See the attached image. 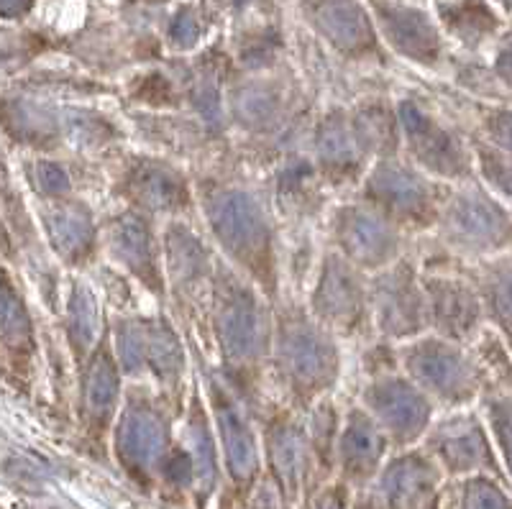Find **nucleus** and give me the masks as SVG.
I'll return each mask as SVG.
<instances>
[{
	"label": "nucleus",
	"mask_w": 512,
	"mask_h": 509,
	"mask_svg": "<svg viewBox=\"0 0 512 509\" xmlns=\"http://www.w3.org/2000/svg\"><path fill=\"white\" fill-rule=\"evenodd\" d=\"M210 226L228 254L256 269L269 259V228L256 200L246 192L226 190L210 197Z\"/></svg>",
	"instance_id": "nucleus-1"
},
{
	"label": "nucleus",
	"mask_w": 512,
	"mask_h": 509,
	"mask_svg": "<svg viewBox=\"0 0 512 509\" xmlns=\"http://www.w3.org/2000/svg\"><path fill=\"white\" fill-rule=\"evenodd\" d=\"M448 233L459 246L482 254L512 249V215L484 192H464L448 208Z\"/></svg>",
	"instance_id": "nucleus-2"
},
{
	"label": "nucleus",
	"mask_w": 512,
	"mask_h": 509,
	"mask_svg": "<svg viewBox=\"0 0 512 509\" xmlns=\"http://www.w3.org/2000/svg\"><path fill=\"white\" fill-rule=\"evenodd\" d=\"M280 359L292 384L300 389H323L336 374V351L328 338L305 320L282 325Z\"/></svg>",
	"instance_id": "nucleus-3"
},
{
	"label": "nucleus",
	"mask_w": 512,
	"mask_h": 509,
	"mask_svg": "<svg viewBox=\"0 0 512 509\" xmlns=\"http://www.w3.org/2000/svg\"><path fill=\"white\" fill-rule=\"evenodd\" d=\"M408 369L423 387L446 400L464 402L477 389L472 361L441 341H423L408 351Z\"/></svg>",
	"instance_id": "nucleus-4"
},
{
	"label": "nucleus",
	"mask_w": 512,
	"mask_h": 509,
	"mask_svg": "<svg viewBox=\"0 0 512 509\" xmlns=\"http://www.w3.org/2000/svg\"><path fill=\"white\" fill-rule=\"evenodd\" d=\"M218 336L223 351L236 361L259 356L264 348V318L254 297L239 287L228 284L218 300Z\"/></svg>",
	"instance_id": "nucleus-5"
},
{
	"label": "nucleus",
	"mask_w": 512,
	"mask_h": 509,
	"mask_svg": "<svg viewBox=\"0 0 512 509\" xmlns=\"http://www.w3.org/2000/svg\"><path fill=\"white\" fill-rule=\"evenodd\" d=\"M400 118L405 134H408L410 149L420 164L443 177H461L469 172V159L459 141L448 131H443L438 123H433L425 113H420L413 103L402 105Z\"/></svg>",
	"instance_id": "nucleus-6"
},
{
	"label": "nucleus",
	"mask_w": 512,
	"mask_h": 509,
	"mask_svg": "<svg viewBox=\"0 0 512 509\" xmlns=\"http://www.w3.org/2000/svg\"><path fill=\"white\" fill-rule=\"evenodd\" d=\"M367 402L397 438H415L431 417V407L423 394L402 379H384L372 384Z\"/></svg>",
	"instance_id": "nucleus-7"
},
{
	"label": "nucleus",
	"mask_w": 512,
	"mask_h": 509,
	"mask_svg": "<svg viewBox=\"0 0 512 509\" xmlns=\"http://www.w3.org/2000/svg\"><path fill=\"white\" fill-rule=\"evenodd\" d=\"M377 307L379 323L392 336L418 333L425 323V302L413 284V274L405 267L395 269L377 284Z\"/></svg>",
	"instance_id": "nucleus-8"
},
{
	"label": "nucleus",
	"mask_w": 512,
	"mask_h": 509,
	"mask_svg": "<svg viewBox=\"0 0 512 509\" xmlns=\"http://www.w3.org/2000/svg\"><path fill=\"white\" fill-rule=\"evenodd\" d=\"M367 192L377 203L390 208L392 213H400L402 218L423 220L431 210V192L425 182L397 164H382L374 169Z\"/></svg>",
	"instance_id": "nucleus-9"
},
{
	"label": "nucleus",
	"mask_w": 512,
	"mask_h": 509,
	"mask_svg": "<svg viewBox=\"0 0 512 509\" xmlns=\"http://www.w3.org/2000/svg\"><path fill=\"white\" fill-rule=\"evenodd\" d=\"M338 241L344 243L346 254L359 264L379 267L395 256V236L382 220L364 210H344L338 218Z\"/></svg>",
	"instance_id": "nucleus-10"
},
{
	"label": "nucleus",
	"mask_w": 512,
	"mask_h": 509,
	"mask_svg": "<svg viewBox=\"0 0 512 509\" xmlns=\"http://www.w3.org/2000/svg\"><path fill=\"white\" fill-rule=\"evenodd\" d=\"M118 451L134 469H149L164 453V425L146 405H131L118 428Z\"/></svg>",
	"instance_id": "nucleus-11"
},
{
	"label": "nucleus",
	"mask_w": 512,
	"mask_h": 509,
	"mask_svg": "<svg viewBox=\"0 0 512 509\" xmlns=\"http://www.w3.org/2000/svg\"><path fill=\"white\" fill-rule=\"evenodd\" d=\"M315 310L333 323H356L364 310V292L359 279L341 259H328L323 279L315 292Z\"/></svg>",
	"instance_id": "nucleus-12"
},
{
	"label": "nucleus",
	"mask_w": 512,
	"mask_h": 509,
	"mask_svg": "<svg viewBox=\"0 0 512 509\" xmlns=\"http://www.w3.org/2000/svg\"><path fill=\"white\" fill-rule=\"evenodd\" d=\"M315 24L344 52H361L372 47V24L354 0H323L315 11Z\"/></svg>",
	"instance_id": "nucleus-13"
},
{
	"label": "nucleus",
	"mask_w": 512,
	"mask_h": 509,
	"mask_svg": "<svg viewBox=\"0 0 512 509\" xmlns=\"http://www.w3.org/2000/svg\"><path fill=\"white\" fill-rule=\"evenodd\" d=\"M113 251L118 259L126 264L134 274H139L141 282H146L152 290L159 287V264L154 254V243L149 228L134 215H123L113 223L111 231Z\"/></svg>",
	"instance_id": "nucleus-14"
},
{
	"label": "nucleus",
	"mask_w": 512,
	"mask_h": 509,
	"mask_svg": "<svg viewBox=\"0 0 512 509\" xmlns=\"http://www.w3.org/2000/svg\"><path fill=\"white\" fill-rule=\"evenodd\" d=\"M431 307L443 333L454 338L472 336L482 318L477 295L459 282H431Z\"/></svg>",
	"instance_id": "nucleus-15"
},
{
	"label": "nucleus",
	"mask_w": 512,
	"mask_h": 509,
	"mask_svg": "<svg viewBox=\"0 0 512 509\" xmlns=\"http://www.w3.org/2000/svg\"><path fill=\"white\" fill-rule=\"evenodd\" d=\"M213 402H216V415L218 425H221L223 435V448H226L228 469L239 481L251 479V474L256 471V446L254 438H251L249 425L244 423L241 412L236 410L231 400H228L223 392H213Z\"/></svg>",
	"instance_id": "nucleus-16"
},
{
	"label": "nucleus",
	"mask_w": 512,
	"mask_h": 509,
	"mask_svg": "<svg viewBox=\"0 0 512 509\" xmlns=\"http://www.w3.org/2000/svg\"><path fill=\"white\" fill-rule=\"evenodd\" d=\"M382 24L390 41L413 59L431 62L438 54V34L431 21L420 11H408V8H390L382 11Z\"/></svg>",
	"instance_id": "nucleus-17"
},
{
	"label": "nucleus",
	"mask_w": 512,
	"mask_h": 509,
	"mask_svg": "<svg viewBox=\"0 0 512 509\" xmlns=\"http://www.w3.org/2000/svg\"><path fill=\"white\" fill-rule=\"evenodd\" d=\"M438 451H441L443 461L456 471L477 469L492 458L482 428L477 425V420H469V417L443 425L438 433Z\"/></svg>",
	"instance_id": "nucleus-18"
},
{
	"label": "nucleus",
	"mask_w": 512,
	"mask_h": 509,
	"mask_svg": "<svg viewBox=\"0 0 512 509\" xmlns=\"http://www.w3.org/2000/svg\"><path fill=\"white\" fill-rule=\"evenodd\" d=\"M131 190L141 203L157 210H172L187 203V187L180 174L162 164H139L131 172Z\"/></svg>",
	"instance_id": "nucleus-19"
},
{
	"label": "nucleus",
	"mask_w": 512,
	"mask_h": 509,
	"mask_svg": "<svg viewBox=\"0 0 512 509\" xmlns=\"http://www.w3.org/2000/svg\"><path fill=\"white\" fill-rule=\"evenodd\" d=\"M47 228L54 246L64 256H80L93 243V220L80 205H59L47 213Z\"/></svg>",
	"instance_id": "nucleus-20"
},
{
	"label": "nucleus",
	"mask_w": 512,
	"mask_h": 509,
	"mask_svg": "<svg viewBox=\"0 0 512 509\" xmlns=\"http://www.w3.org/2000/svg\"><path fill=\"white\" fill-rule=\"evenodd\" d=\"M433 484V474L428 463L420 458H400L387 469L382 479V492L392 507H408L415 499L423 497Z\"/></svg>",
	"instance_id": "nucleus-21"
},
{
	"label": "nucleus",
	"mask_w": 512,
	"mask_h": 509,
	"mask_svg": "<svg viewBox=\"0 0 512 509\" xmlns=\"http://www.w3.org/2000/svg\"><path fill=\"white\" fill-rule=\"evenodd\" d=\"M318 154L328 169L354 172L359 167V136L349 131L344 116H331L320 126Z\"/></svg>",
	"instance_id": "nucleus-22"
},
{
	"label": "nucleus",
	"mask_w": 512,
	"mask_h": 509,
	"mask_svg": "<svg viewBox=\"0 0 512 509\" xmlns=\"http://www.w3.org/2000/svg\"><path fill=\"white\" fill-rule=\"evenodd\" d=\"M382 448V435L374 428L372 420L361 415V412H354L349 428L344 433V440H341V453H344L346 469L356 471V474H364V471L374 469V463L382 456Z\"/></svg>",
	"instance_id": "nucleus-23"
},
{
	"label": "nucleus",
	"mask_w": 512,
	"mask_h": 509,
	"mask_svg": "<svg viewBox=\"0 0 512 509\" xmlns=\"http://www.w3.org/2000/svg\"><path fill=\"white\" fill-rule=\"evenodd\" d=\"M484 297L495 323L512 346V256L495 261L484 277Z\"/></svg>",
	"instance_id": "nucleus-24"
},
{
	"label": "nucleus",
	"mask_w": 512,
	"mask_h": 509,
	"mask_svg": "<svg viewBox=\"0 0 512 509\" xmlns=\"http://www.w3.org/2000/svg\"><path fill=\"white\" fill-rule=\"evenodd\" d=\"M274 471L287 486H295L305 471V440L292 425H280L272 433Z\"/></svg>",
	"instance_id": "nucleus-25"
},
{
	"label": "nucleus",
	"mask_w": 512,
	"mask_h": 509,
	"mask_svg": "<svg viewBox=\"0 0 512 509\" xmlns=\"http://www.w3.org/2000/svg\"><path fill=\"white\" fill-rule=\"evenodd\" d=\"M118 400V374L111 359L100 353L88 371V384H85V402H88L90 415L108 417Z\"/></svg>",
	"instance_id": "nucleus-26"
},
{
	"label": "nucleus",
	"mask_w": 512,
	"mask_h": 509,
	"mask_svg": "<svg viewBox=\"0 0 512 509\" xmlns=\"http://www.w3.org/2000/svg\"><path fill=\"white\" fill-rule=\"evenodd\" d=\"M146 364L162 379H172L182 369V348L164 323L146 325Z\"/></svg>",
	"instance_id": "nucleus-27"
},
{
	"label": "nucleus",
	"mask_w": 512,
	"mask_h": 509,
	"mask_svg": "<svg viewBox=\"0 0 512 509\" xmlns=\"http://www.w3.org/2000/svg\"><path fill=\"white\" fill-rule=\"evenodd\" d=\"M169 267L177 279H195L205 269V254L200 243L182 228L169 233Z\"/></svg>",
	"instance_id": "nucleus-28"
},
{
	"label": "nucleus",
	"mask_w": 512,
	"mask_h": 509,
	"mask_svg": "<svg viewBox=\"0 0 512 509\" xmlns=\"http://www.w3.org/2000/svg\"><path fill=\"white\" fill-rule=\"evenodd\" d=\"M100 330L98 320V305H95V297L90 295L85 287H77L75 295H72L70 305V336L77 346L88 348L90 343H95Z\"/></svg>",
	"instance_id": "nucleus-29"
},
{
	"label": "nucleus",
	"mask_w": 512,
	"mask_h": 509,
	"mask_svg": "<svg viewBox=\"0 0 512 509\" xmlns=\"http://www.w3.org/2000/svg\"><path fill=\"white\" fill-rule=\"evenodd\" d=\"M236 116L246 126H264L277 116V98L267 87H246L236 95Z\"/></svg>",
	"instance_id": "nucleus-30"
},
{
	"label": "nucleus",
	"mask_w": 512,
	"mask_h": 509,
	"mask_svg": "<svg viewBox=\"0 0 512 509\" xmlns=\"http://www.w3.org/2000/svg\"><path fill=\"white\" fill-rule=\"evenodd\" d=\"M479 167H482L484 180L492 185V190L497 195H502L505 200L512 203V157L500 149H487V146H479L477 149Z\"/></svg>",
	"instance_id": "nucleus-31"
},
{
	"label": "nucleus",
	"mask_w": 512,
	"mask_h": 509,
	"mask_svg": "<svg viewBox=\"0 0 512 509\" xmlns=\"http://www.w3.org/2000/svg\"><path fill=\"white\" fill-rule=\"evenodd\" d=\"M354 131L361 144L369 149H387L392 146V134H395L390 116L379 108H369L367 113L356 116Z\"/></svg>",
	"instance_id": "nucleus-32"
},
{
	"label": "nucleus",
	"mask_w": 512,
	"mask_h": 509,
	"mask_svg": "<svg viewBox=\"0 0 512 509\" xmlns=\"http://www.w3.org/2000/svg\"><path fill=\"white\" fill-rule=\"evenodd\" d=\"M3 336H6L8 346H21L31 338L29 318L16 295H13L11 284H6V297H3Z\"/></svg>",
	"instance_id": "nucleus-33"
},
{
	"label": "nucleus",
	"mask_w": 512,
	"mask_h": 509,
	"mask_svg": "<svg viewBox=\"0 0 512 509\" xmlns=\"http://www.w3.org/2000/svg\"><path fill=\"white\" fill-rule=\"evenodd\" d=\"M118 356L123 369L136 371L146 361V325L126 323L118 328Z\"/></svg>",
	"instance_id": "nucleus-34"
},
{
	"label": "nucleus",
	"mask_w": 512,
	"mask_h": 509,
	"mask_svg": "<svg viewBox=\"0 0 512 509\" xmlns=\"http://www.w3.org/2000/svg\"><path fill=\"white\" fill-rule=\"evenodd\" d=\"M489 417H492L497 443H500L502 453H505L507 469L512 474V392L489 405Z\"/></svg>",
	"instance_id": "nucleus-35"
},
{
	"label": "nucleus",
	"mask_w": 512,
	"mask_h": 509,
	"mask_svg": "<svg viewBox=\"0 0 512 509\" xmlns=\"http://www.w3.org/2000/svg\"><path fill=\"white\" fill-rule=\"evenodd\" d=\"M464 509H510V502L492 481L477 479L466 486Z\"/></svg>",
	"instance_id": "nucleus-36"
},
{
	"label": "nucleus",
	"mask_w": 512,
	"mask_h": 509,
	"mask_svg": "<svg viewBox=\"0 0 512 509\" xmlns=\"http://www.w3.org/2000/svg\"><path fill=\"white\" fill-rule=\"evenodd\" d=\"M192 443H195V471L203 476V481H213L216 474V461H213V446H210V435L203 420H192Z\"/></svg>",
	"instance_id": "nucleus-37"
},
{
	"label": "nucleus",
	"mask_w": 512,
	"mask_h": 509,
	"mask_svg": "<svg viewBox=\"0 0 512 509\" xmlns=\"http://www.w3.org/2000/svg\"><path fill=\"white\" fill-rule=\"evenodd\" d=\"M469 13H472V0H466L459 11L448 13V21H454L456 29L466 36H472V31L474 34H482V31H487L489 26H492V18L484 11V6H477L474 16H469Z\"/></svg>",
	"instance_id": "nucleus-38"
},
{
	"label": "nucleus",
	"mask_w": 512,
	"mask_h": 509,
	"mask_svg": "<svg viewBox=\"0 0 512 509\" xmlns=\"http://www.w3.org/2000/svg\"><path fill=\"white\" fill-rule=\"evenodd\" d=\"M36 182H39V190L44 195H67L70 192V177L64 172L59 164L52 162H41L36 167Z\"/></svg>",
	"instance_id": "nucleus-39"
},
{
	"label": "nucleus",
	"mask_w": 512,
	"mask_h": 509,
	"mask_svg": "<svg viewBox=\"0 0 512 509\" xmlns=\"http://www.w3.org/2000/svg\"><path fill=\"white\" fill-rule=\"evenodd\" d=\"M487 134L497 149L512 157V110H495L487 118Z\"/></svg>",
	"instance_id": "nucleus-40"
},
{
	"label": "nucleus",
	"mask_w": 512,
	"mask_h": 509,
	"mask_svg": "<svg viewBox=\"0 0 512 509\" xmlns=\"http://www.w3.org/2000/svg\"><path fill=\"white\" fill-rule=\"evenodd\" d=\"M169 36H172V41H175L177 47L190 49L192 44L200 39L198 18L192 16V11L177 13V18L172 21V26H169Z\"/></svg>",
	"instance_id": "nucleus-41"
},
{
	"label": "nucleus",
	"mask_w": 512,
	"mask_h": 509,
	"mask_svg": "<svg viewBox=\"0 0 512 509\" xmlns=\"http://www.w3.org/2000/svg\"><path fill=\"white\" fill-rule=\"evenodd\" d=\"M195 105H198V110L208 121L216 123L221 118V98H218L216 87L210 85V82L195 87Z\"/></svg>",
	"instance_id": "nucleus-42"
},
{
	"label": "nucleus",
	"mask_w": 512,
	"mask_h": 509,
	"mask_svg": "<svg viewBox=\"0 0 512 509\" xmlns=\"http://www.w3.org/2000/svg\"><path fill=\"white\" fill-rule=\"evenodd\" d=\"M192 474H195V466H192L190 458H187L185 453H175V456L169 458L167 476L175 481V484H187V481L192 479Z\"/></svg>",
	"instance_id": "nucleus-43"
},
{
	"label": "nucleus",
	"mask_w": 512,
	"mask_h": 509,
	"mask_svg": "<svg viewBox=\"0 0 512 509\" xmlns=\"http://www.w3.org/2000/svg\"><path fill=\"white\" fill-rule=\"evenodd\" d=\"M495 70H497V75H500V80H505L507 85L512 87V39L507 41L505 47H502L500 57H497Z\"/></svg>",
	"instance_id": "nucleus-44"
},
{
	"label": "nucleus",
	"mask_w": 512,
	"mask_h": 509,
	"mask_svg": "<svg viewBox=\"0 0 512 509\" xmlns=\"http://www.w3.org/2000/svg\"><path fill=\"white\" fill-rule=\"evenodd\" d=\"M318 509H346L344 497H341V494H338V492H328L326 497H323L318 502Z\"/></svg>",
	"instance_id": "nucleus-45"
},
{
	"label": "nucleus",
	"mask_w": 512,
	"mask_h": 509,
	"mask_svg": "<svg viewBox=\"0 0 512 509\" xmlns=\"http://www.w3.org/2000/svg\"><path fill=\"white\" fill-rule=\"evenodd\" d=\"M31 0H0V8H3V13L6 16H16V13L26 11V6H29Z\"/></svg>",
	"instance_id": "nucleus-46"
},
{
	"label": "nucleus",
	"mask_w": 512,
	"mask_h": 509,
	"mask_svg": "<svg viewBox=\"0 0 512 509\" xmlns=\"http://www.w3.org/2000/svg\"><path fill=\"white\" fill-rule=\"evenodd\" d=\"M233 3H239V6H246V3H249V0H233Z\"/></svg>",
	"instance_id": "nucleus-47"
}]
</instances>
